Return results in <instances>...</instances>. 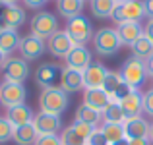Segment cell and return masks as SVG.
<instances>
[{
	"label": "cell",
	"instance_id": "6da1fadb",
	"mask_svg": "<svg viewBox=\"0 0 153 145\" xmlns=\"http://www.w3.org/2000/svg\"><path fill=\"white\" fill-rule=\"evenodd\" d=\"M39 107H41V112L60 116L68 108V93L64 89H60V87L43 89L41 97H39Z\"/></svg>",
	"mask_w": 153,
	"mask_h": 145
},
{
	"label": "cell",
	"instance_id": "7a4b0ae2",
	"mask_svg": "<svg viewBox=\"0 0 153 145\" xmlns=\"http://www.w3.org/2000/svg\"><path fill=\"white\" fill-rule=\"evenodd\" d=\"M120 78H122V81L126 83L128 87H132V89H138L140 85H142L143 81H146V64H143V60L136 58V56H130V58L124 60L122 68H120Z\"/></svg>",
	"mask_w": 153,
	"mask_h": 145
},
{
	"label": "cell",
	"instance_id": "3957f363",
	"mask_svg": "<svg viewBox=\"0 0 153 145\" xmlns=\"http://www.w3.org/2000/svg\"><path fill=\"white\" fill-rule=\"evenodd\" d=\"M93 45H95V52H99L101 56H111L122 47V43H120V37L116 33V29L101 27L93 37Z\"/></svg>",
	"mask_w": 153,
	"mask_h": 145
},
{
	"label": "cell",
	"instance_id": "277c9868",
	"mask_svg": "<svg viewBox=\"0 0 153 145\" xmlns=\"http://www.w3.org/2000/svg\"><path fill=\"white\" fill-rule=\"evenodd\" d=\"M66 33L68 37L72 39V43L78 47H85V43L91 39L93 35V27H91V21L83 16H76V18L68 19L66 23Z\"/></svg>",
	"mask_w": 153,
	"mask_h": 145
},
{
	"label": "cell",
	"instance_id": "5b68a950",
	"mask_svg": "<svg viewBox=\"0 0 153 145\" xmlns=\"http://www.w3.org/2000/svg\"><path fill=\"white\" fill-rule=\"evenodd\" d=\"M143 16H146V12H143V2H140V0H130V2H124V4H116L111 19L118 25V23H126V21H140Z\"/></svg>",
	"mask_w": 153,
	"mask_h": 145
},
{
	"label": "cell",
	"instance_id": "8992f818",
	"mask_svg": "<svg viewBox=\"0 0 153 145\" xmlns=\"http://www.w3.org/2000/svg\"><path fill=\"white\" fill-rule=\"evenodd\" d=\"M58 31V19L51 12H39L31 19V33L41 39H51Z\"/></svg>",
	"mask_w": 153,
	"mask_h": 145
},
{
	"label": "cell",
	"instance_id": "52a82bcc",
	"mask_svg": "<svg viewBox=\"0 0 153 145\" xmlns=\"http://www.w3.org/2000/svg\"><path fill=\"white\" fill-rule=\"evenodd\" d=\"M23 21H25L23 8L16 6V4H6L0 0V31L18 29Z\"/></svg>",
	"mask_w": 153,
	"mask_h": 145
},
{
	"label": "cell",
	"instance_id": "ba28073f",
	"mask_svg": "<svg viewBox=\"0 0 153 145\" xmlns=\"http://www.w3.org/2000/svg\"><path fill=\"white\" fill-rule=\"evenodd\" d=\"M4 81H14V83H23L29 78V64L22 56H12L4 62Z\"/></svg>",
	"mask_w": 153,
	"mask_h": 145
},
{
	"label": "cell",
	"instance_id": "9c48e42d",
	"mask_svg": "<svg viewBox=\"0 0 153 145\" xmlns=\"http://www.w3.org/2000/svg\"><path fill=\"white\" fill-rule=\"evenodd\" d=\"M27 97V89L23 83H14V81H2L0 85V103L6 108L23 104Z\"/></svg>",
	"mask_w": 153,
	"mask_h": 145
},
{
	"label": "cell",
	"instance_id": "30bf717a",
	"mask_svg": "<svg viewBox=\"0 0 153 145\" xmlns=\"http://www.w3.org/2000/svg\"><path fill=\"white\" fill-rule=\"evenodd\" d=\"M62 66L58 64H43L35 72V79L43 89H52V87H60L62 81Z\"/></svg>",
	"mask_w": 153,
	"mask_h": 145
},
{
	"label": "cell",
	"instance_id": "8fae6325",
	"mask_svg": "<svg viewBox=\"0 0 153 145\" xmlns=\"http://www.w3.org/2000/svg\"><path fill=\"white\" fill-rule=\"evenodd\" d=\"M45 39H41V37H37V35H25V37H22V41H19V47H18V50H19V56H22L23 60H37L39 56L45 52Z\"/></svg>",
	"mask_w": 153,
	"mask_h": 145
},
{
	"label": "cell",
	"instance_id": "7c38bea8",
	"mask_svg": "<svg viewBox=\"0 0 153 145\" xmlns=\"http://www.w3.org/2000/svg\"><path fill=\"white\" fill-rule=\"evenodd\" d=\"M107 68L101 62H91L89 66L83 70V87L85 89H103L105 78H107Z\"/></svg>",
	"mask_w": 153,
	"mask_h": 145
},
{
	"label": "cell",
	"instance_id": "4fadbf2b",
	"mask_svg": "<svg viewBox=\"0 0 153 145\" xmlns=\"http://www.w3.org/2000/svg\"><path fill=\"white\" fill-rule=\"evenodd\" d=\"M33 126L39 135H51L62 128V122H60V116L49 114V112H37L33 118Z\"/></svg>",
	"mask_w": 153,
	"mask_h": 145
},
{
	"label": "cell",
	"instance_id": "5bb4252c",
	"mask_svg": "<svg viewBox=\"0 0 153 145\" xmlns=\"http://www.w3.org/2000/svg\"><path fill=\"white\" fill-rule=\"evenodd\" d=\"M72 48H74V43H72L70 37H68L66 29H64V31L58 29L49 39V50H51L52 56H56V58H64V60H66V56L70 54Z\"/></svg>",
	"mask_w": 153,
	"mask_h": 145
},
{
	"label": "cell",
	"instance_id": "9a60e30c",
	"mask_svg": "<svg viewBox=\"0 0 153 145\" xmlns=\"http://www.w3.org/2000/svg\"><path fill=\"white\" fill-rule=\"evenodd\" d=\"M120 107H122V112L126 116V120L136 118V116L142 114L143 110V95L140 93L138 89H132L130 93L120 101Z\"/></svg>",
	"mask_w": 153,
	"mask_h": 145
},
{
	"label": "cell",
	"instance_id": "2e32d148",
	"mask_svg": "<svg viewBox=\"0 0 153 145\" xmlns=\"http://www.w3.org/2000/svg\"><path fill=\"white\" fill-rule=\"evenodd\" d=\"M124 134L126 139H147L149 138V122L142 116H136L124 122Z\"/></svg>",
	"mask_w": 153,
	"mask_h": 145
},
{
	"label": "cell",
	"instance_id": "e0dca14e",
	"mask_svg": "<svg viewBox=\"0 0 153 145\" xmlns=\"http://www.w3.org/2000/svg\"><path fill=\"white\" fill-rule=\"evenodd\" d=\"M116 33L120 37V43L122 45L132 47L138 39L143 37V29L138 21H126V23H118L116 25Z\"/></svg>",
	"mask_w": 153,
	"mask_h": 145
},
{
	"label": "cell",
	"instance_id": "ac0fdd59",
	"mask_svg": "<svg viewBox=\"0 0 153 145\" xmlns=\"http://www.w3.org/2000/svg\"><path fill=\"white\" fill-rule=\"evenodd\" d=\"M89 64H91V52L87 50L85 47L74 45V48L70 50V54L66 56V66L72 68V70L83 72Z\"/></svg>",
	"mask_w": 153,
	"mask_h": 145
},
{
	"label": "cell",
	"instance_id": "d6986e66",
	"mask_svg": "<svg viewBox=\"0 0 153 145\" xmlns=\"http://www.w3.org/2000/svg\"><path fill=\"white\" fill-rule=\"evenodd\" d=\"M6 118H8V122H10L14 128H18V126L31 124L35 116H33V110H31V108L23 103V104H16V107H10V108H8Z\"/></svg>",
	"mask_w": 153,
	"mask_h": 145
},
{
	"label": "cell",
	"instance_id": "ffe728a7",
	"mask_svg": "<svg viewBox=\"0 0 153 145\" xmlns=\"http://www.w3.org/2000/svg\"><path fill=\"white\" fill-rule=\"evenodd\" d=\"M82 87H83V72H78V70H72V68L64 66L60 89H64L66 93H76Z\"/></svg>",
	"mask_w": 153,
	"mask_h": 145
},
{
	"label": "cell",
	"instance_id": "44dd1931",
	"mask_svg": "<svg viewBox=\"0 0 153 145\" xmlns=\"http://www.w3.org/2000/svg\"><path fill=\"white\" fill-rule=\"evenodd\" d=\"M111 103L112 99L103 89H85V93H83V104L95 108L97 112H103Z\"/></svg>",
	"mask_w": 153,
	"mask_h": 145
},
{
	"label": "cell",
	"instance_id": "7402d4cb",
	"mask_svg": "<svg viewBox=\"0 0 153 145\" xmlns=\"http://www.w3.org/2000/svg\"><path fill=\"white\" fill-rule=\"evenodd\" d=\"M39 134L37 130H35L33 122L31 124H25V126H18L14 128V141L18 145H35V141H37Z\"/></svg>",
	"mask_w": 153,
	"mask_h": 145
},
{
	"label": "cell",
	"instance_id": "603a6c76",
	"mask_svg": "<svg viewBox=\"0 0 153 145\" xmlns=\"http://www.w3.org/2000/svg\"><path fill=\"white\" fill-rule=\"evenodd\" d=\"M56 10L62 18L72 19L76 16H82L83 0H56Z\"/></svg>",
	"mask_w": 153,
	"mask_h": 145
},
{
	"label": "cell",
	"instance_id": "cb8c5ba5",
	"mask_svg": "<svg viewBox=\"0 0 153 145\" xmlns=\"http://www.w3.org/2000/svg\"><path fill=\"white\" fill-rule=\"evenodd\" d=\"M101 118H103L101 112H97L95 108L87 107V104H82V107H78V110H76V122H85L93 128L101 122Z\"/></svg>",
	"mask_w": 153,
	"mask_h": 145
},
{
	"label": "cell",
	"instance_id": "d4e9b609",
	"mask_svg": "<svg viewBox=\"0 0 153 145\" xmlns=\"http://www.w3.org/2000/svg\"><path fill=\"white\" fill-rule=\"evenodd\" d=\"M116 0H91V14L99 19H107L112 16Z\"/></svg>",
	"mask_w": 153,
	"mask_h": 145
},
{
	"label": "cell",
	"instance_id": "484cf974",
	"mask_svg": "<svg viewBox=\"0 0 153 145\" xmlns=\"http://www.w3.org/2000/svg\"><path fill=\"white\" fill-rule=\"evenodd\" d=\"M19 41H22V37L18 35L16 29L0 31V50L6 52V54H10L12 50H16V48L19 47Z\"/></svg>",
	"mask_w": 153,
	"mask_h": 145
},
{
	"label": "cell",
	"instance_id": "4316f807",
	"mask_svg": "<svg viewBox=\"0 0 153 145\" xmlns=\"http://www.w3.org/2000/svg\"><path fill=\"white\" fill-rule=\"evenodd\" d=\"M103 120L108 124H124L126 122V116H124L122 112V107H120V103H116V101H112L111 104H108L107 108L101 112Z\"/></svg>",
	"mask_w": 153,
	"mask_h": 145
},
{
	"label": "cell",
	"instance_id": "83f0119b",
	"mask_svg": "<svg viewBox=\"0 0 153 145\" xmlns=\"http://www.w3.org/2000/svg\"><path fill=\"white\" fill-rule=\"evenodd\" d=\"M130 48H132V56H136V58H140V60H147L153 54V43L146 35H143L142 39H138Z\"/></svg>",
	"mask_w": 153,
	"mask_h": 145
},
{
	"label": "cell",
	"instance_id": "f1b7e54d",
	"mask_svg": "<svg viewBox=\"0 0 153 145\" xmlns=\"http://www.w3.org/2000/svg\"><path fill=\"white\" fill-rule=\"evenodd\" d=\"M101 132L105 134L108 145H112V143H116V141H120V139L126 138V134H124V124H108V122H105L101 126Z\"/></svg>",
	"mask_w": 153,
	"mask_h": 145
},
{
	"label": "cell",
	"instance_id": "f546056e",
	"mask_svg": "<svg viewBox=\"0 0 153 145\" xmlns=\"http://www.w3.org/2000/svg\"><path fill=\"white\" fill-rule=\"evenodd\" d=\"M122 85V78H120L118 72H107V78H105V83H103V91L107 93L111 99H114L118 87Z\"/></svg>",
	"mask_w": 153,
	"mask_h": 145
},
{
	"label": "cell",
	"instance_id": "4dcf8cb0",
	"mask_svg": "<svg viewBox=\"0 0 153 145\" xmlns=\"http://www.w3.org/2000/svg\"><path fill=\"white\" fill-rule=\"evenodd\" d=\"M60 141L62 145H87V141L82 138V135L76 134V130L72 126H68L66 130L62 132V135H60Z\"/></svg>",
	"mask_w": 153,
	"mask_h": 145
},
{
	"label": "cell",
	"instance_id": "1f68e13d",
	"mask_svg": "<svg viewBox=\"0 0 153 145\" xmlns=\"http://www.w3.org/2000/svg\"><path fill=\"white\" fill-rule=\"evenodd\" d=\"M14 138V126L8 122V118L0 116V143H6Z\"/></svg>",
	"mask_w": 153,
	"mask_h": 145
},
{
	"label": "cell",
	"instance_id": "d6a6232c",
	"mask_svg": "<svg viewBox=\"0 0 153 145\" xmlns=\"http://www.w3.org/2000/svg\"><path fill=\"white\" fill-rule=\"evenodd\" d=\"M72 128H74L76 134L82 135L85 141H87V138H89V135L93 134V130H95V128H93V126H89V124H85V122H76V120H74V124H72Z\"/></svg>",
	"mask_w": 153,
	"mask_h": 145
},
{
	"label": "cell",
	"instance_id": "836d02e7",
	"mask_svg": "<svg viewBox=\"0 0 153 145\" xmlns=\"http://www.w3.org/2000/svg\"><path fill=\"white\" fill-rule=\"evenodd\" d=\"M87 145H108L105 134L101 132V128H99V130H93V134L87 138Z\"/></svg>",
	"mask_w": 153,
	"mask_h": 145
},
{
	"label": "cell",
	"instance_id": "e575fe53",
	"mask_svg": "<svg viewBox=\"0 0 153 145\" xmlns=\"http://www.w3.org/2000/svg\"><path fill=\"white\" fill-rule=\"evenodd\" d=\"M35 145H62V141L56 134H51V135H39Z\"/></svg>",
	"mask_w": 153,
	"mask_h": 145
},
{
	"label": "cell",
	"instance_id": "d590c367",
	"mask_svg": "<svg viewBox=\"0 0 153 145\" xmlns=\"http://www.w3.org/2000/svg\"><path fill=\"white\" fill-rule=\"evenodd\" d=\"M143 112L153 118V89L143 93Z\"/></svg>",
	"mask_w": 153,
	"mask_h": 145
},
{
	"label": "cell",
	"instance_id": "8d00e7d4",
	"mask_svg": "<svg viewBox=\"0 0 153 145\" xmlns=\"http://www.w3.org/2000/svg\"><path fill=\"white\" fill-rule=\"evenodd\" d=\"M143 12L149 19H153V0H143Z\"/></svg>",
	"mask_w": 153,
	"mask_h": 145
},
{
	"label": "cell",
	"instance_id": "74e56055",
	"mask_svg": "<svg viewBox=\"0 0 153 145\" xmlns=\"http://www.w3.org/2000/svg\"><path fill=\"white\" fill-rule=\"evenodd\" d=\"M143 35L153 43V19H149V21L146 23V27H143Z\"/></svg>",
	"mask_w": 153,
	"mask_h": 145
},
{
	"label": "cell",
	"instance_id": "f35d334b",
	"mask_svg": "<svg viewBox=\"0 0 153 145\" xmlns=\"http://www.w3.org/2000/svg\"><path fill=\"white\" fill-rule=\"evenodd\" d=\"M23 2H25L27 8H41V6H45L49 0H23Z\"/></svg>",
	"mask_w": 153,
	"mask_h": 145
},
{
	"label": "cell",
	"instance_id": "ab89813d",
	"mask_svg": "<svg viewBox=\"0 0 153 145\" xmlns=\"http://www.w3.org/2000/svg\"><path fill=\"white\" fill-rule=\"evenodd\" d=\"M143 64H146V72H147V75H151V78H153V54H151L147 60H143Z\"/></svg>",
	"mask_w": 153,
	"mask_h": 145
},
{
	"label": "cell",
	"instance_id": "60d3db41",
	"mask_svg": "<svg viewBox=\"0 0 153 145\" xmlns=\"http://www.w3.org/2000/svg\"><path fill=\"white\" fill-rule=\"evenodd\" d=\"M128 145H151L149 139H128Z\"/></svg>",
	"mask_w": 153,
	"mask_h": 145
},
{
	"label": "cell",
	"instance_id": "b9f144b4",
	"mask_svg": "<svg viewBox=\"0 0 153 145\" xmlns=\"http://www.w3.org/2000/svg\"><path fill=\"white\" fill-rule=\"evenodd\" d=\"M6 60H8V54H6V52H2V50H0V68L4 66V62H6Z\"/></svg>",
	"mask_w": 153,
	"mask_h": 145
},
{
	"label": "cell",
	"instance_id": "7bdbcfd3",
	"mask_svg": "<svg viewBox=\"0 0 153 145\" xmlns=\"http://www.w3.org/2000/svg\"><path fill=\"white\" fill-rule=\"evenodd\" d=\"M147 139H149V141L153 143V122L149 124V138H147Z\"/></svg>",
	"mask_w": 153,
	"mask_h": 145
},
{
	"label": "cell",
	"instance_id": "ee69618b",
	"mask_svg": "<svg viewBox=\"0 0 153 145\" xmlns=\"http://www.w3.org/2000/svg\"><path fill=\"white\" fill-rule=\"evenodd\" d=\"M112 145H128V139L124 138V139H120V141H116V143H112Z\"/></svg>",
	"mask_w": 153,
	"mask_h": 145
},
{
	"label": "cell",
	"instance_id": "f6af8a7d",
	"mask_svg": "<svg viewBox=\"0 0 153 145\" xmlns=\"http://www.w3.org/2000/svg\"><path fill=\"white\" fill-rule=\"evenodd\" d=\"M2 2H6V4H16L18 0H2Z\"/></svg>",
	"mask_w": 153,
	"mask_h": 145
},
{
	"label": "cell",
	"instance_id": "bcb514c9",
	"mask_svg": "<svg viewBox=\"0 0 153 145\" xmlns=\"http://www.w3.org/2000/svg\"><path fill=\"white\" fill-rule=\"evenodd\" d=\"M124 2H130V0H116V4H124Z\"/></svg>",
	"mask_w": 153,
	"mask_h": 145
},
{
	"label": "cell",
	"instance_id": "7dc6e473",
	"mask_svg": "<svg viewBox=\"0 0 153 145\" xmlns=\"http://www.w3.org/2000/svg\"><path fill=\"white\" fill-rule=\"evenodd\" d=\"M0 85H2V83H0Z\"/></svg>",
	"mask_w": 153,
	"mask_h": 145
}]
</instances>
